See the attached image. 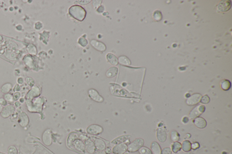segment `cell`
I'll return each instance as SVG.
<instances>
[{
  "label": "cell",
  "mask_w": 232,
  "mask_h": 154,
  "mask_svg": "<svg viewBox=\"0 0 232 154\" xmlns=\"http://www.w3.org/2000/svg\"><path fill=\"white\" fill-rule=\"evenodd\" d=\"M151 149L154 154H161V148L159 144L157 142L154 141L151 145Z\"/></svg>",
  "instance_id": "obj_19"
},
{
  "label": "cell",
  "mask_w": 232,
  "mask_h": 154,
  "mask_svg": "<svg viewBox=\"0 0 232 154\" xmlns=\"http://www.w3.org/2000/svg\"><path fill=\"white\" fill-rule=\"evenodd\" d=\"M107 59L113 65H117L118 63V58L112 53H109L107 56Z\"/></svg>",
  "instance_id": "obj_21"
},
{
  "label": "cell",
  "mask_w": 232,
  "mask_h": 154,
  "mask_svg": "<svg viewBox=\"0 0 232 154\" xmlns=\"http://www.w3.org/2000/svg\"><path fill=\"white\" fill-rule=\"evenodd\" d=\"M201 102V103L204 104H207L210 102V98L208 96L205 95L202 97Z\"/></svg>",
  "instance_id": "obj_31"
},
{
  "label": "cell",
  "mask_w": 232,
  "mask_h": 154,
  "mask_svg": "<svg viewBox=\"0 0 232 154\" xmlns=\"http://www.w3.org/2000/svg\"><path fill=\"white\" fill-rule=\"evenodd\" d=\"M3 106H2L1 104H0V114H1V112H2V110H3Z\"/></svg>",
  "instance_id": "obj_39"
},
{
  "label": "cell",
  "mask_w": 232,
  "mask_h": 154,
  "mask_svg": "<svg viewBox=\"0 0 232 154\" xmlns=\"http://www.w3.org/2000/svg\"><path fill=\"white\" fill-rule=\"evenodd\" d=\"M139 152L140 154H152V151L146 147H142L139 150Z\"/></svg>",
  "instance_id": "obj_28"
},
{
  "label": "cell",
  "mask_w": 232,
  "mask_h": 154,
  "mask_svg": "<svg viewBox=\"0 0 232 154\" xmlns=\"http://www.w3.org/2000/svg\"><path fill=\"white\" fill-rule=\"evenodd\" d=\"M231 7V2L229 0H223L218 5V9L221 12H226L229 11Z\"/></svg>",
  "instance_id": "obj_7"
},
{
  "label": "cell",
  "mask_w": 232,
  "mask_h": 154,
  "mask_svg": "<svg viewBox=\"0 0 232 154\" xmlns=\"http://www.w3.org/2000/svg\"><path fill=\"white\" fill-rule=\"evenodd\" d=\"M118 70L117 67H110L106 72V76L107 77H109V78L114 77L118 74Z\"/></svg>",
  "instance_id": "obj_20"
},
{
  "label": "cell",
  "mask_w": 232,
  "mask_h": 154,
  "mask_svg": "<svg viewBox=\"0 0 232 154\" xmlns=\"http://www.w3.org/2000/svg\"><path fill=\"white\" fill-rule=\"evenodd\" d=\"M87 131L90 134L97 135L101 133L103 131V128L99 125L93 124L88 127Z\"/></svg>",
  "instance_id": "obj_6"
},
{
  "label": "cell",
  "mask_w": 232,
  "mask_h": 154,
  "mask_svg": "<svg viewBox=\"0 0 232 154\" xmlns=\"http://www.w3.org/2000/svg\"><path fill=\"white\" fill-rule=\"evenodd\" d=\"M94 142L96 149L100 151L106 149V145L104 141L98 138H94Z\"/></svg>",
  "instance_id": "obj_16"
},
{
  "label": "cell",
  "mask_w": 232,
  "mask_h": 154,
  "mask_svg": "<svg viewBox=\"0 0 232 154\" xmlns=\"http://www.w3.org/2000/svg\"><path fill=\"white\" fill-rule=\"evenodd\" d=\"M97 1H96V2H97V3H95V2H93V5H94V7H95L96 8L99 7V5H100L102 3V2H101L102 1H99V2H98V3L97 2Z\"/></svg>",
  "instance_id": "obj_37"
},
{
  "label": "cell",
  "mask_w": 232,
  "mask_h": 154,
  "mask_svg": "<svg viewBox=\"0 0 232 154\" xmlns=\"http://www.w3.org/2000/svg\"><path fill=\"white\" fill-rule=\"evenodd\" d=\"M15 111V107L12 105H7L4 108L1 112V116L4 118H7L13 114Z\"/></svg>",
  "instance_id": "obj_11"
},
{
  "label": "cell",
  "mask_w": 232,
  "mask_h": 154,
  "mask_svg": "<svg viewBox=\"0 0 232 154\" xmlns=\"http://www.w3.org/2000/svg\"><path fill=\"white\" fill-rule=\"evenodd\" d=\"M8 154H18L17 148L14 145H11L8 149Z\"/></svg>",
  "instance_id": "obj_30"
},
{
  "label": "cell",
  "mask_w": 232,
  "mask_h": 154,
  "mask_svg": "<svg viewBox=\"0 0 232 154\" xmlns=\"http://www.w3.org/2000/svg\"><path fill=\"white\" fill-rule=\"evenodd\" d=\"M182 148V145L179 142H175L172 145V151L175 153H177Z\"/></svg>",
  "instance_id": "obj_26"
},
{
  "label": "cell",
  "mask_w": 232,
  "mask_h": 154,
  "mask_svg": "<svg viewBox=\"0 0 232 154\" xmlns=\"http://www.w3.org/2000/svg\"><path fill=\"white\" fill-rule=\"evenodd\" d=\"M42 140L43 143L47 146H49L52 143V139L51 136V131L47 129L43 134Z\"/></svg>",
  "instance_id": "obj_8"
},
{
  "label": "cell",
  "mask_w": 232,
  "mask_h": 154,
  "mask_svg": "<svg viewBox=\"0 0 232 154\" xmlns=\"http://www.w3.org/2000/svg\"><path fill=\"white\" fill-rule=\"evenodd\" d=\"M130 137V136L129 135H124V136H121L113 140L112 143L114 145L119 144L121 143L125 142Z\"/></svg>",
  "instance_id": "obj_18"
},
{
  "label": "cell",
  "mask_w": 232,
  "mask_h": 154,
  "mask_svg": "<svg viewBox=\"0 0 232 154\" xmlns=\"http://www.w3.org/2000/svg\"><path fill=\"white\" fill-rule=\"evenodd\" d=\"M0 104H1V105H4V106H6L7 103L5 100L3 99H0Z\"/></svg>",
  "instance_id": "obj_36"
},
{
  "label": "cell",
  "mask_w": 232,
  "mask_h": 154,
  "mask_svg": "<svg viewBox=\"0 0 232 154\" xmlns=\"http://www.w3.org/2000/svg\"><path fill=\"white\" fill-rule=\"evenodd\" d=\"M199 147V144L197 142H195V143H194V144L191 145V148L193 149L194 150H195L196 149L198 148Z\"/></svg>",
  "instance_id": "obj_35"
},
{
  "label": "cell",
  "mask_w": 232,
  "mask_h": 154,
  "mask_svg": "<svg viewBox=\"0 0 232 154\" xmlns=\"http://www.w3.org/2000/svg\"><path fill=\"white\" fill-rule=\"evenodd\" d=\"M170 138L172 141L177 142L180 139V135L176 131L173 130L170 132Z\"/></svg>",
  "instance_id": "obj_25"
},
{
  "label": "cell",
  "mask_w": 232,
  "mask_h": 154,
  "mask_svg": "<svg viewBox=\"0 0 232 154\" xmlns=\"http://www.w3.org/2000/svg\"><path fill=\"white\" fill-rule=\"evenodd\" d=\"M78 136L77 135H70V137H69V139L68 140V145L69 147L70 145H72L73 143L74 142L75 140H76L78 138Z\"/></svg>",
  "instance_id": "obj_29"
},
{
  "label": "cell",
  "mask_w": 232,
  "mask_h": 154,
  "mask_svg": "<svg viewBox=\"0 0 232 154\" xmlns=\"http://www.w3.org/2000/svg\"><path fill=\"white\" fill-rule=\"evenodd\" d=\"M182 149L185 152H188L191 150V144L188 140L183 141L182 144Z\"/></svg>",
  "instance_id": "obj_23"
},
{
  "label": "cell",
  "mask_w": 232,
  "mask_h": 154,
  "mask_svg": "<svg viewBox=\"0 0 232 154\" xmlns=\"http://www.w3.org/2000/svg\"><path fill=\"white\" fill-rule=\"evenodd\" d=\"M172 151L170 147H166L163 149L160 154H171Z\"/></svg>",
  "instance_id": "obj_33"
},
{
  "label": "cell",
  "mask_w": 232,
  "mask_h": 154,
  "mask_svg": "<svg viewBox=\"0 0 232 154\" xmlns=\"http://www.w3.org/2000/svg\"><path fill=\"white\" fill-rule=\"evenodd\" d=\"M144 143L143 139L137 138L128 145V151L131 152H136L143 147Z\"/></svg>",
  "instance_id": "obj_2"
},
{
  "label": "cell",
  "mask_w": 232,
  "mask_h": 154,
  "mask_svg": "<svg viewBox=\"0 0 232 154\" xmlns=\"http://www.w3.org/2000/svg\"><path fill=\"white\" fill-rule=\"evenodd\" d=\"M193 123L196 127L201 129L205 128L207 126L206 120L202 117H196L194 120Z\"/></svg>",
  "instance_id": "obj_17"
},
{
  "label": "cell",
  "mask_w": 232,
  "mask_h": 154,
  "mask_svg": "<svg viewBox=\"0 0 232 154\" xmlns=\"http://www.w3.org/2000/svg\"><path fill=\"white\" fill-rule=\"evenodd\" d=\"M128 145L126 143H121L113 147L112 152L114 154H123L128 151Z\"/></svg>",
  "instance_id": "obj_4"
},
{
  "label": "cell",
  "mask_w": 232,
  "mask_h": 154,
  "mask_svg": "<svg viewBox=\"0 0 232 154\" xmlns=\"http://www.w3.org/2000/svg\"><path fill=\"white\" fill-rule=\"evenodd\" d=\"M221 88L224 90H228L230 89L231 87V84L229 80H223L221 84Z\"/></svg>",
  "instance_id": "obj_24"
},
{
  "label": "cell",
  "mask_w": 232,
  "mask_h": 154,
  "mask_svg": "<svg viewBox=\"0 0 232 154\" xmlns=\"http://www.w3.org/2000/svg\"><path fill=\"white\" fill-rule=\"evenodd\" d=\"M5 100H7L8 102L11 103L13 101V98L12 96H11L10 94H6L5 96Z\"/></svg>",
  "instance_id": "obj_34"
},
{
  "label": "cell",
  "mask_w": 232,
  "mask_h": 154,
  "mask_svg": "<svg viewBox=\"0 0 232 154\" xmlns=\"http://www.w3.org/2000/svg\"></svg>",
  "instance_id": "obj_41"
},
{
  "label": "cell",
  "mask_w": 232,
  "mask_h": 154,
  "mask_svg": "<svg viewBox=\"0 0 232 154\" xmlns=\"http://www.w3.org/2000/svg\"><path fill=\"white\" fill-rule=\"evenodd\" d=\"M90 44L92 46V47H94L95 49L98 50V51L104 52L106 50V46L101 42H99L97 40L93 39V40H91Z\"/></svg>",
  "instance_id": "obj_14"
},
{
  "label": "cell",
  "mask_w": 232,
  "mask_h": 154,
  "mask_svg": "<svg viewBox=\"0 0 232 154\" xmlns=\"http://www.w3.org/2000/svg\"><path fill=\"white\" fill-rule=\"evenodd\" d=\"M118 61L119 63L122 65L129 66L131 65V62H130V60L128 58L125 56H120L118 59Z\"/></svg>",
  "instance_id": "obj_22"
},
{
  "label": "cell",
  "mask_w": 232,
  "mask_h": 154,
  "mask_svg": "<svg viewBox=\"0 0 232 154\" xmlns=\"http://www.w3.org/2000/svg\"><path fill=\"white\" fill-rule=\"evenodd\" d=\"M157 138L160 142H164L167 139L166 130L164 127H160L157 130Z\"/></svg>",
  "instance_id": "obj_12"
},
{
  "label": "cell",
  "mask_w": 232,
  "mask_h": 154,
  "mask_svg": "<svg viewBox=\"0 0 232 154\" xmlns=\"http://www.w3.org/2000/svg\"><path fill=\"white\" fill-rule=\"evenodd\" d=\"M18 122L20 126L23 127H25L28 125L29 123V118L25 112H22L20 114Z\"/></svg>",
  "instance_id": "obj_13"
},
{
  "label": "cell",
  "mask_w": 232,
  "mask_h": 154,
  "mask_svg": "<svg viewBox=\"0 0 232 154\" xmlns=\"http://www.w3.org/2000/svg\"><path fill=\"white\" fill-rule=\"evenodd\" d=\"M79 44H80L81 45H82V46H83V47L86 46L88 44L87 40H86L85 38H84L83 37L80 38V39H79Z\"/></svg>",
  "instance_id": "obj_32"
},
{
  "label": "cell",
  "mask_w": 232,
  "mask_h": 154,
  "mask_svg": "<svg viewBox=\"0 0 232 154\" xmlns=\"http://www.w3.org/2000/svg\"><path fill=\"white\" fill-rule=\"evenodd\" d=\"M72 145L75 150L80 152H84L85 151V144L82 140L78 139L75 140Z\"/></svg>",
  "instance_id": "obj_15"
},
{
  "label": "cell",
  "mask_w": 232,
  "mask_h": 154,
  "mask_svg": "<svg viewBox=\"0 0 232 154\" xmlns=\"http://www.w3.org/2000/svg\"><path fill=\"white\" fill-rule=\"evenodd\" d=\"M0 154H5V153H2V152H0Z\"/></svg>",
  "instance_id": "obj_40"
},
{
  "label": "cell",
  "mask_w": 232,
  "mask_h": 154,
  "mask_svg": "<svg viewBox=\"0 0 232 154\" xmlns=\"http://www.w3.org/2000/svg\"><path fill=\"white\" fill-rule=\"evenodd\" d=\"M69 13L72 17L78 21H83L86 17V11L82 7L80 6L71 7L69 9Z\"/></svg>",
  "instance_id": "obj_1"
},
{
  "label": "cell",
  "mask_w": 232,
  "mask_h": 154,
  "mask_svg": "<svg viewBox=\"0 0 232 154\" xmlns=\"http://www.w3.org/2000/svg\"><path fill=\"white\" fill-rule=\"evenodd\" d=\"M106 152L107 154H110L112 153V151L109 147H107L106 149Z\"/></svg>",
  "instance_id": "obj_38"
},
{
  "label": "cell",
  "mask_w": 232,
  "mask_h": 154,
  "mask_svg": "<svg viewBox=\"0 0 232 154\" xmlns=\"http://www.w3.org/2000/svg\"><path fill=\"white\" fill-rule=\"evenodd\" d=\"M12 86L11 84H6L5 85H3L1 87V91L3 93H7L9 92L10 90H11Z\"/></svg>",
  "instance_id": "obj_27"
},
{
  "label": "cell",
  "mask_w": 232,
  "mask_h": 154,
  "mask_svg": "<svg viewBox=\"0 0 232 154\" xmlns=\"http://www.w3.org/2000/svg\"><path fill=\"white\" fill-rule=\"evenodd\" d=\"M205 107L204 105H198L191 111L189 115L190 118L191 119H195L198 117L205 112Z\"/></svg>",
  "instance_id": "obj_3"
},
{
  "label": "cell",
  "mask_w": 232,
  "mask_h": 154,
  "mask_svg": "<svg viewBox=\"0 0 232 154\" xmlns=\"http://www.w3.org/2000/svg\"><path fill=\"white\" fill-rule=\"evenodd\" d=\"M201 98L202 96L201 94H195L187 99L186 103L189 106L195 105L198 104L201 101Z\"/></svg>",
  "instance_id": "obj_5"
},
{
  "label": "cell",
  "mask_w": 232,
  "mask_h": 154,
  "mask_svg": "<svg viewBox=\"0 0 232 154\" xmlns=\"http://www.w3.org/2000/svg\"><path fill=\"white\" fill-rule=\"evenodd\" d=\"M88 94L91 99L98 102H103L104 100V98L99 94L98 91L94 89H90L88 91Z\"/></svg>",
  "instance_id": "obj_10"
},
{
  "label": "cell",
  "mask_w": 232,
  "mask_h": 154,
  "mask_svg": "<svg viewBox=\"0 0 232 154\" xmlns=\"http://www.w3.org/2000/svg\"><path fill=\"white\" fill-rule=\"evenodd\" d=\"M85 144V151L90 154H92L95 152L96 150L95 145L94 141L91 139L88 138L85 141H84Z\"/></svg>",
  "instance_id": "obj_9"
}]
</instances>
